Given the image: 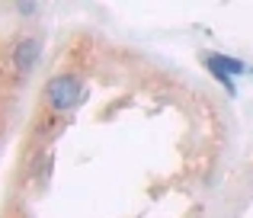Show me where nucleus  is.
<instances>
[{
  "label": "nucleus",
  "mask_w": 253,
  "mask_h": 218,
  "mask_svg": "<svg viewBox=\"0 0 253 218\" xmlns=\"http://www.w3.org/2000/svg\"><path fill=\"white\" fill-rule=\"evenodd\" d=\"M81 96H84V84L74 74H61L45 84V100H48V106L55 112H71L81 103Z\"/></svg>",
  "instance_id": "obj_1"
},
{
  "label": "nucleus",
  "mask_w": 253,
  "mask_h": 218,
  "mask_svg": "<svg viewBox=\"0 0 253 218\" xmlns=\"http://www.w3.org/2000/svg\"><path fill=\"white\" fill-rule=\"evenodd\" d=\"M16 10L23 13V16H36V13H39V3H16Z\"/></svg>",
  "instance_id": "obj_5"
},
{
  "label": "nucleus",
  "mask_w": 253,
  "mask_h": 218,
  "mask_svg": "<svg viewBox=\"0 0 253 218\" xmlns=\"http://www.w3.org/2000/svg\"><path fill=\"white\" fill-rule=\"evenodd\" d=\"M202 64L211 71V77H215V81L221 84L224 90H228V96L234 100V96H237V84H234V77H231V74H224V71L218 68V61H215V55H211V51H209V55H202Z\"/></svg>",
  "instance_id": "obj_3"
},
{
  "label": "nucleus",
  "mask_w": 253,
  "mask_h": 218,
  "mask_svg": "<svg viewBox=\"0 0 253 218\" xmlns=\"http://www.w3.org/2000/svg\"><path fill=\"white\" fill-rule=\"evenodd\" d=\"M250 74H253V71H250Z\"/></svg>",
  "instance_id": "obj_6"
},
{
  "label": "nucleus",
  "mask_w": 253,
  "mask_h": 218,
  "mask_svg": "<svg viewBox=\"0 0 253 218\" xmlns=\"http://www.w3.org/2000/svg\"><path fill=\"white\" fill-rule=\"evenodd\" d=\"M39 55H42V42H39V39H19L16 48H13V68H16L19 74H29V71L36 68Z\"/></svg>",
  "instance_id": "obj_2"
},
{
  "label": "nucleus",
  "mask_w": 253,
  "mask_h": 218,
  "mask_svg": "<svg viewBox=\"0 0 253 218\" xmlns=\"http://www.w3.org/2000/svg\"><path fill=\"white\" fill-rule=\"evenodd\" d=\"M211 55H215V51H211ZM215 61H218V68H221L224 74H231V77L247 74V64H244L241 58H231V55H215Z\"/></svg>",
  "instance_id": "obj_4"
}]
</instances>
